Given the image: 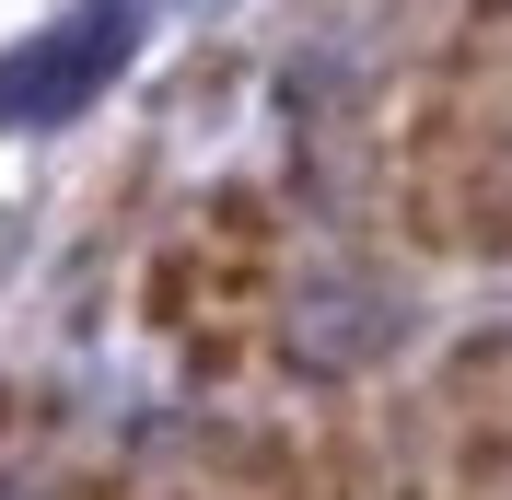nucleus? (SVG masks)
<instances>
[{
    "mask_svg": "<svg viewBox=\"0 0 512 500\" xmlns=\"http://www.w3.org/2000/svg\"><path fill=\"white\" fill-rule=\"evenodd\" d=\"M175 500H222V489H175Z\"/></svg>",
    "mask_w": 512,
    "mask_h": 500,
    "instance_id": "obj_3",
    "label": "nucleus"
},
{
    "mask_svg": "<svg viewBox=\"0 0 512 500\" xmlns=\"http://www.w3.org/2000/svg\"><path fill=\"white\" fill-rule=\"evenodd\" d=\"M268 303H280V198L268 187H222L152 256V280H140V326H152V338L268 326Z\"/></svg>",
    "mask_w": 512,
    "mask_h": 500,
    "instance_id": "obj_1",
    "label": "nucleus"
},
{
    "mask_svg": "<svg viewBox=\"0 0 512 500\" xmlns=\"http://www.w3.org/2000/svg\"><path fill=\"white\" fill-rule=\"evenodd\" d=\"M256 349H268V326H198V338H175V361H187V384H245Z\"/></svg>",
    "mask_w": 512,
    "mask_h": 500,
    "instance_id": "obj_2",
    "label": "nucleus"
}]
</instances>
